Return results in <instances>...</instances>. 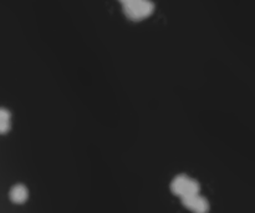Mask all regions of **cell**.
I'll list each match as a JSON object with an SVG mask.
<instances>
[{
    "label": "cell",
    "mask_w": 255,
    "mask_h": 213,
    "mask_svg": "<svg viewBox=\"0 0 255 213\" xmlns=\"http://www.w3.org/2000/svg\"><path fill=\"white\" fill-rule=\"evenodd\" d=\"M181 201L187 210L193 213H209V210H211L208 200L199 194L184 197V199H181Z\"/></svg>",
    "instance_id": "obj_3"
},
{
    "label": "cell",
    "mask_w": 255,
    "mask_h": 213,
    "mask_svg": "<svg viewBox=\"0 0 255 213\" xmlns=\"http://www.w3.org/2000/svg\"><path fill=\"white\" fill-rule=\"evenodd\" d=\"M11 129V114L7 109L0 107V135H5Z\"/></svg>",
    "instance_id": "obj_5"
},
{
    "label": "cell",
    "mask_w": 255,
    "mask_h": 213,
    "mask_svg": "<svg viewBox=\"0 0 255 213\" xmlns=\"http://www.w3.org/2000/svg\"><path fill=\"white\" fill-rule=\"evenodd\" d=\"M124 14L132 21H142L153 14L154 2L152 0H119Z\"/></svg>",
    "instance_id": "obj_1"
},
{
    "label": "cell",
    "mask_w": 255,
    "mask_h": 213,
    "mask_svg": "<svg viewBox=\"0 0 255 213\" xmlns=\"http://www.w3.org/2000/svg\"><path fill=\"white\" fill-rule=\"evenodd\" d=\"M9 199L12 204L22 205L29 200V190L25 185L17 184L11 187L9 192Z\"/></svg>",
    "instance_id": "obj_4"
},
{
    "label": "cell",
    "mask_w": 255,
    "mask_h": 213,
    "mask_svg": "<svg viewBox=\"0 0 255 213\" xmlns=\"http://www.w3.org/2000/svg\"><path fill=\"white\" fill-rule=\"evenodd\" d=\"M171 191L174 196H178L181 199L184 197L197 195L201 192V185L197 180L187 176V175L181 174L173 179L171 182Z\"/></svg>",
    "instance_id": "obj_2"
}]
</instances>
